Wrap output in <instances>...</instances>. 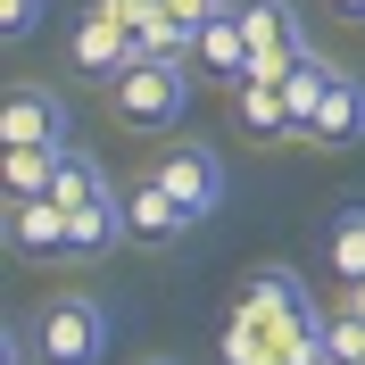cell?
<instances>
[{"label":"cell","instance_id":"17","mask_svg":"<svg viewBox=\"0 0 365 365\" xmlns=\"http://www.w3.org/2000/svg\"><path fill=\"white\" fill-rule=\"evenodd\" d=\"M67 150H9V200H50Z\"/></svg>","mask_w":365,"mask_h":365},{"label":"cell","instance_id":"23","mask_svg":"<svg viewBox=\"0 0 365 365\" xmlns=\"http://www.w3.org/2000/svg\"><path fill=\"white\" fill-rule=\"evenodd\" d=\"M349 307H357V316H365V282H349Z\"/></svg>","mask_w":365,"mask_h":365},{"label":"cell","instance_id":"3","mask_svg":"<svg viewBox=\"0 0 365 365\" xmlns=\"http://www.w3.org/2000/svg\"><path fill=\"white\" fill-rule=\"evenodd\" d=\"M241 316L266 332V349H291L299 332H324L316 299H307V282H299L291 266H257L250 282H241Z\"/></svg>","mask_w":365,"mask_h":365},{"label":"cell","instance_id":"15","mask_svg":"<svg viewBox=\"0 0 365 365\" xmlns=\"http://www.w3.org/2000/svg\"><path fill=\"white\" fill-rule=\"evenodd\" d=\"M365 133V83H332V100H324V116H316V141L324 150H349V141Z\"/></svg>","mask_w":365,"mask_h":365},{"label":"cell","instance_id":"25","mask_svg":"<svg viewBox=\"0 0 365 365\" xmlns=\"http://www.w3.org/2000/svg\"><path fill=\"white\" fill-rule=\"evenodd\" d=\"M225 9H232V0H225Z\"/></svg>","mask_w":365,"mask_h":365},{"label":"cell","instance_id":"13","mask_svg":"<svg viewBox=\"0 0 365 365\" xmlns=\"http://www.w3.org/2000/svg\"><path fill=\"white\" fill-rule=\"evenodd\" d=\"M125 241V200H100V207H67V257L91 266V257H108Z\"/></svg>","mask_w":365,"mask_h":365},{"label":"cell","instance_id":"1","mask_svg":"<svg viewBox=\"0 0 365 365\" xmlns=\"http://www.w3.org/2000/svg\"><path fill=\"white\" fill-rule=\"evenodd\" d=\"M108 357V307L91 291H58L34 316V365H100Z\"/></svg>","mask_w":365,"mask_h":365},{"label":"cell","instance_id":"10","mask_svg":"<svg viewBox=\"0 0 365 365\" xmlns=\"http://www.w3.org/2000/svg\"><path fill=\"white\" fill-rule=\"evenodd\" d=\"M133 50L141 58H191L200 50V25L182 17L175 0H133Z\"/></svg>","mask_w":365,"mask_h":365},{"label":"cell","instance_id":"7","mask_svg":"<svg viewBox=\"0 0 365 365\" xmlns=\"http://www.w3.org/2000/svg\"><path fill=\"white\" fill-rule=\"evenodd\" d=\"M0 150H67V100L50 83H17L0 108Z\"/></svg>","mask_w":365,"mask_h":365},{"label":"cell","instance_id":"22","mask_svg":"<svg viewBox=\"0 0 365 365\" xmlns=\"http://www.w3.org/2000/svg\"><path fill=\"white\" fill-rule=\"evenodd\" d=\"M332 9H341V17H357V25H365V0H332Z\"/></svg>","mask_w":365,"mask_h":365},{"label":"cell","instance_id":"19","mask_svg":"<svg viewBox=\"0 0 365 365\" xmlns=\"http://www.w3.org/2000/svg\"><path fill=\"white\" fill-rule=\"evenodd\" d=\"M216 357H225V365H257V357H266V332H257V324L232 307V316H225V341H216Z\"/></svg>","mask_w":365,"mask_h":365},{"label":"cell","instance_id":"9","mask_svg":"<svg viewBox=\"0 0 365 365\" xmlns=\"http://www.w3.org/2000/svg\"><path fill=\"white\" fill-rule=\"evenodd\" d=\"M9 250L17 257H67V207L58 200H9Z\"/></svg>","mask_w":365,"mask_h":365},{"label":"cell","instance_id":"12","mask_svg":"<svg viewBox=\"0 0 365 365\" xmlns=\"http://www.w3.org/2000/svg\"><path fill=\"white\" fill-rule=\"evenodd\" d=\"M191 58H200L216 83H241V75H250V25H241V0L200 25V50H191Z\"/></svg>","mask_w":365,"mask_h":365},{"label":"cell","instance_id":"5","mask_svg":"<svg viewBox=\"0 0 365 365\" xmlns=\"http://www.w3.org/2000/svg\"><path fill=\"white\" fill-rule=\"evenodd\" d=\"M241 25H250V75H241V83H282V75L316 50L291 0H241Z\"/></svg>","mask_w":365,"mask_h":365},{"label":"cell","instance_id":"16","mask_svg":"<svg viewBox=\"0 0 365 365\" xmlns=\"http://www.w3.org/2000/svg\"><path fill=\"white\" fill-rule=\"evenodd\" d=\"M58 207H100V200H116L108 191V175H100V158H83V150H67L58 158V191H50Z\"/></svg>","mask_w":365,"mask_h":365},{"label":"cell","instance_id":"14","mask_svg":"<svg viewBox=\"0 0 365 365\" xmlns=\"http://www.w3.org/2000/svg\"><path fill=\"white\" fill-rule=\"evenodd\" d=\"M232 108H241V125L266 141H291V100H282V83H232Z\"/></svg>","mask_w":365,"mask_h":365},{"label":"cell","instance_id":"20","mask_svg":"<svg viewBox=\"0 0 365 365\" xmlns=\"http://www.w3.org/2000/svg\"><path fill=\"white\" fill-rule=\"evenodd\" d=\"M324 349H332V365H357L365 357V316H357V307L324 316Z\"/></svg>","mask_w":365,"mask_h":365},{"label":"cell","instance_id":"8","mask_svg":"<svg viewBox=\"0 0 365 365\" xmlns=\"http://www.w3.org/2000/svg\"><path fill=\"white\" fill-rule=\"evenodd\" d=\"M182 232H191V216L166 200V182H158V175H141L133 191H125V241H141V250H175Z\"/></svg>","mask_w":365,"mask_h":365},{"label":"cell","instance_id":"6","mask_svg":"<svg viewBox=\"0 0 365 365\" xmlns=\"http://www.w3.org/2000/svg\"><path fill=\"white\" fill-rule=\"evenodd\" d=\"M150 175L166 182V200L200 225V216H216V200H225V166H216V150H200V141H175V150H158V166Z\"/></svg>","mask_w":365,"mask_h":365},{"label":"cell","instance_id":"18","mask_svg":"<svg viewBox=\"0 0 365 365\" xmlns=\"http://www.w3.org/2000/svg\"><path fill=\"white\" fill-rule=\"evenodd\" d=\"M332 274L341 282H365V200L341 216V232H332Z\"/></svg>","mask_w":365,"mask_h":365},{"label":"cell","instance_id":"11","mask_svg":"<svg viewBox=\"0 0 365 365\" xmlns=\"http://www.w3.org/2000/svg\"><path fill=\"white\" fill-rule=\"evenodd\" d=\"M332 83H341V67H332L324 50H307V58L282 75V100H291V141H316V116H324V100H332Z\"/></svg>","mask_w":365,"mask_h":365},{"label":"cell","instance_id":"4","mask_svg":"<svg viewBox=\"0 0 365 365\" xmlns=\"http://www.w3.org/2000/svg\"><path fill=\"white\" fill-rule=\"evenodd\" d=\"M133 58H141L133 50V9L125 0H91L83 17H75V34H67V67L83 83H116Z\"/></svg>","mask_w":365,"mask_h":365},{"label":"cell","instance_id":"24","mask_svg":"<svg viewBox=\"0 0 365 365\" xmlns=\"http://www.w3.org/2000/svg\"><path fill=\"white\" fill-rule=\"evenodd\" d=\"M141 365H182V357H141Z\"/></svg>","mask_w":365,"mask_h":365},{"label":"cell","instance_id":"21","mask_svg":"<svg viewBox=\"0 0 365 365\" xmlns=\"http://www.w3.org/2000/svg\"><path fill=\"white\" fill-rule=\"evenodd\" d=\"M42 17H50V0H0V42H25Z\"/></svg>","mask_w":365,"mask_h":365},{"label":"cell","instance_id":"26","mask_svg":"<svg viewBox=\"0 0 365 365\" xmlns=\"http://www.w3.org/2000/svg\"><path fill=\"white\" fill-rule=\"evenodd\" d=\"M357 365H365V357H357Z\"/></svg>","mask_w":365,"mask_h":365},{"label":"cell","instance_id":"2","mask_svg":"<svg viewBox=\"0 0 365 365\" xmlns=\"http://www.w3.org/2000/svg\"><path fill=\"white\" fill-rule=\"evenodd\" d=\"M108 100H116V125H133V133H175L182 100H191L182 58H133V67L108 83Z\"/></svg>","mask_w":365,"mask_h":365}]
</instances>
